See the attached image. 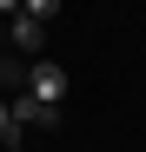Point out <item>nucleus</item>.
<instances>
[{
    "mask_svg": "<svg viewBox=\"0 0 146 152\" xmlns=\"http://www.w3.org/2000/svg\"><path fill=\"white\" fill-rule=\"evenodd\" d=\"M27 93L40 99V106H60V99H66V66L60 60H33L27 66Z\"/></svg>",
    "mask_w": 146,
    "mask_h": 152,
    "instance_id": "1",
    "label": "nucleus"
},
{
    "mask_svg": "<svg viewBox=\"0 0 146 152\" xmlns=\"http://www.w3.org/2000/svg\"><path fill=\"white\" fill-rule=\"evenodd\" d=\"M20 13H33V20H53V13H60V0H20Z\"/></svg>",
    "mask_w": 146,
    "mask_h": 152,
    "instance_id": "5",
    "label": "nucleus"
},
{
    "mask_svg": "<svg viewBox=\"0 0 146 152\" xmlns=\"http://www.w3.org/2000/svg\"><path fill=\"white\" fill-rule=\"evenodd\" d=\"M0 86H7V99L27 93V66H20V60H0Z\"/></svg>",
    "mask_w": 146,
    "mask_h": 152,
    "instance_id": "4",
    "label": "nucleus"
},
{
    "mask_svg": "<svg viewBox=\"0 0 146 152\" xmlns=\"http://www.w3.org/2000/svg\"><path fill=\"white\" fill-rule=\"evenodd\" d=\"M7 33H13V46H20V53H40L46 20H33V13H13V20H7Z\"/></svg>",
    "mask_w": 146,
    "mask_h": 152,
    "instance_id": "2",
    "label": "nucleus"
},
{
    "mask_svg": "<svg viewBox=\"0 0 146 152\" xmlns=\"http://www.w3.org/2000/svg\"><path fill=\"white\" fill-rule=\"evenodd\" d=\"M0 152H27V145H0Z\"/></svg>",
    "mask_w": 146,
    "mask_h": 152,
    "instance_id": "6",
    "label": "nucleus"
},
{
    "mask_svg": "<svg viewBox=\"0 0 146 152\" xmlns=\"http://www.w3.org/2000/svg\"><path fill=\"white\" fill-rule=\"evenodd\" d=\"M0 145H27V132L13 126V106H7V93H0Z\"/></svg>",
    "mask_w": 146,
    "mask_h": 152,
    "instance_id": "3",
    "label": "nucleus"
}]
</instances>
